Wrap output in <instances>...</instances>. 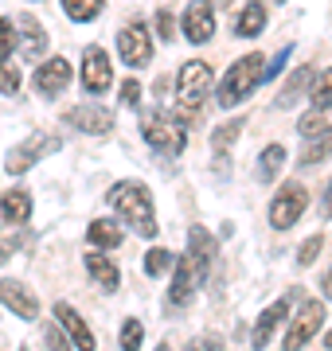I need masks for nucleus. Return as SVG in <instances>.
Instances as JSON below:
<instances>
[{
    "label": "nucleus",
    "mask_w": 332,
    "mask_h": 351,
    "mask_svg": "<svg viewBox=\"0 0 332 351\" xmlns=\"http://www.w3.org/2000/svg\"><path fill=\"white\" fill-rule=\"evenodd\" d=\"M106 203L114 207L117 219H121L133 234H141V239L161 234L156 215H153V191L145 188L141 180H117L114 188H110V195H106Z\"/></svg>",
    "instance_id": "1"
},
{
    "label": "nucleus",
    "mask_w": 332,
    "mask_h": 351,
    "mask_svg": "<svg viewBox=\"0 0 332 351\" xmlns=\"http://www.w3.org/2000/svg\"><path fill=\"white\" fill-rule=\"evenodd\" d=\"M266 82V55L262 51H250V55H243V59H235L230 63V71L223 75V82H219V110H235L243 98H250L254 94V86H262Z\"/></svg>",
    "instance_id": "2"
},
{
    "label": "nucleus",
    "mask_w": 332,
    "mask_h": 351,
    "mask_svg": "<svg viewBox=\"0 0 332 351\" xmlns=\"http://www.w3.org/2000/svg\"><path fill=\"white\" fill-rule=\"evenodd\" d=\"M207 94H211V66L204 59H188L176 75V113L200 117Z\"/></svg>",
    "instance_id": "3"
},
{
    "label": "nucleus",
    "mask_w": 332,
    "mask_h": 351,
    "mask_svg": "<svg viewBox=\"0 0 332 351\" xmlns=\"http://www.w3.org/2000/svg\"><path fill=\"white\" fill-rule=\"evenodd\" d=\"M141 137L149 141L156 152H184L188 145V133H184V121H180L176 110H149L141 117Z\"/></svg>",
    "instance_id": "4"
},
{
    "label": "nucleus",
    "mask_w": 332,
    "mask_h": 351,
    "mask_svg": "<svg viewBox=\"0 0 332 351\" xmlns=\"http://www.w3.org/2000/svg\"><path fill=\"white\" fill-rule=\"evenodd\" d=\"M305 203H309L305 184L285 180L278 188V195H274V203H270V223H274V230H289V226L305 215Z\"/></svg>",
    "instance_id": "5"
},
{
    "label": "nucleus",
    "mask_w": 332,
    "mask_h": 351,
    "mask_svg": "<svg viewBox=\"0 0 332 351\" xmlns=\"http://www.w3.org/2000/svg\"><path fill=\"white\" fill-rule=\"evenodd\" d=\"M117 55L129 66H149V59H153V36H149V27L141 24V20H133V24H126L117 32Z\"/></svg>",
    "instance_id": "6"
},
{
    "label": "nucleus",
    "mask_w": 332,
    "mask_h": 351,
    "mask_svg": "<svg viewBox=\"0 0 332 351\" xmlns=\"http://www.w3.org/2000/svg\"><path fill=\"white\" fill-rule=\"evenodd\" d=\"M320 324H324V304L305 301L301 308H297V316H294V324H289V332H285V343H281V348L285 351H301L309 339L320 332Z\"/></svg>",
    "instance_id": "7"
},
{
    "label": "nucleus",
    "mask_w": 332,
    "mask_h": 351,
    "mask_svg": "<svg viewBox=\"0 0 332 351\" xmlns=\"http://www.w3.org/2000/svg\"><path fill=\"white\" fill-rule=\"evenodd\" d=\"M63 117H67V125L82 129L86 137H110L114 125H117L114 110H106V106H86V101H82V106H71Z\"/></svg>",
    "instance_id": "8"
},
{
    "label": "nucleus",
    "mask_w": 332,
    "mask_h": 351,
    "mask_svg": "<svg viewBox=\"0 0 332 351\" xmlns=\"http://www.w3.org/2000/svg\"><path fill=\"white\" fill-rule=\"evenodd\" d=\"M51 152H59V137H51V133H36V137H27L24 145H16L12 152H8V172L12 176H24L27 168L36 160H43V156H51Z\"/></svg>",
    "instance_id": "9"
},
{
    "label": "nucleus",
    "mask_w": 332,
    "mask_h": 351,
    "mask_svg": "<svg viewBox=\"0 0 332 351\" xmlns=\"http://www.w3.org/2000/svg\"><path fill=\"white\" fill-rule=\"evenodd\" d=\"M78 82H82V90H86V94H106V90H110V82H114L110 55H106L98 43L82 51V75H78Z\"/></svg>",
    "instance_id": "10"
},
{
    "label": "nucleus",
    "mask_w": 332,
    "mask_h": 351,
    "mask_svg": "<svg viewBox=\"0 0 332 351\" xmlns=\"http://www.w3.org/2000/svg\"><path fill=\"white\" fill-rule=\"evenodd\" d=\"M32 82H36L39 98H59V94L71 86V63H67L63 55L43 59V63H39V71L32 75Z\"/></svg>",
    "instance_id": "11"
},
{
    "label": "nucleus",
    "mask_w": 332,
    "mask_h": 351,
    "mask_svg": "<svg viewBox=\"0 0 332 351\" xmlns=\"http://www.w3.org/2000/svg\"><path fill=\"white\" fill-rule=\"evenodd\" d=\"M184 36H188V43H211V36H215V4L211 0H192L184 8Z\"/></svg>",
    "instance_id": "12"
},
{
    "label": "nucleus",
    "mask_w": 332,
    "mask_h": 351,
    "mask_svg": "<svg viewBox=\"0 0 332 351\" xmlns=\"http://www.w3.org/2000/svg\"><path fill=\"white\" fill-rule=\"evenodd\" d=\"M195 285H204V281H200V274H195L192 258L184 254V258L172 265V289H168V304H172V308H188V304H192V297H195Z\"/></svg>",
    "instance_id": "13"
},
{
    "label": "nucleus",
    "mask_w": 332,
    "mask_h": 351,
    "mask_svg": "<svg viewBox=\"0 0 332 351\" xmlns=\"http://www.w3.org/2000/svg\"><path fill=\"white\" fill-rule=\"evenodd\" d=\"M215 254H219V246H215V239H211V230H207V226H192V230H188V258H192L200 281L211 277Z\"/></svg>",
    "instance_id": "14"
},
{
    "label": "nucleus",
    "mask_w": 332,
    "mask_h": 351,
    "mask_svg": "<svg viewBox=\"0 0 332 351\" xmlns=\"http://www.w3.org/2000/svg\"><path fill=\"white\" fill-rule=\"evenodd\" d=\"M0 304H8L20 320H36V316H39L36 293H32L24 281H12V277H4V281H0Z\"/></svg>",
    "instance_id": "15"
},
{
    "label": "nucleus",
    "mask_w": 332,
    "mask_h": 351,
    "mask_svg": "<svg viewBox=\"0 0 332 351\" xmlns=\"http://www.w3.org/2000/svg\"><path fill=\"white\" fill-rule=\"evenodd\" d=\"M55 320H59V324H63V332L71 336L75 351H94V348H98V343H94V332L86 328V320H82V316H78L67 301L55 304Z\"/></svg>",
    "instance_id": "16"
},
{
    "label": "nucleus",
    "mask_w": 332,
    "mask_h": 351,
    "mask_svg": "<svg viewBox=\"0 0 332 351\" xmlns=\"http://www.w3.org/2000/svg\"><path fill=\"white\" fill-rule=\"evenodd\" d=\"M16 27H20V51H24V59H43V51H47V32L39 27L36 16L20 12Z\"/></svg>",
    "instance_id": "17"
},
{
    "label": "nucleus",
    "mask_w": 332,
    "mask_h": 351,
    "mask_svg": "<svg viewBox=\"0 0 332 351\" xmlns=\"http://www.w3.org/2000/svg\"><path fill=\"white\" fill-rule=\"evenodd\" d=\"M289 301H294V297H281V301H274L266 308V313L258 316V324H254V339H250V343H254V351H262L270 343V336H274V328L278 324H285V313H289Z\"/></svg>",
    "instance_id": "18"
},
{
    "label": "nucleus",
    "mask_w": 332,
    "mask_h": 351,
    "mask_svg": "<svg viewBox=\"0 0 332 351\" xmlns=\"http://www.w3.org/2000/svg\"><path fill=\"white\" fill-rule=\"evenodd\" d=\"M86 274L98 281V289L102 293H117V285H121V274H117V262H110L106 254H86Z\"/></svg>",
    "instance_id": "19"
},
{
    "label": "nucleus",
    "mask_w": 332,
    "mask_h": 351,
    "mask_svg": "<svg viewBox=\"0 0 332 351\" xmlns=\"http://www.w3.org/2000/svg\"><path fill=\"white\" fill-rule=\"evenodd\" d=\"M0 211H4V219H8V223L24 226L27 219H32V191H27V188L4 191V199H0Z\"/></svg>",
    "instance_id": "20"
},
{
    "label": "nucleus",
    "mask_w": 332,
    "mask_h": 351,
    "mask_svg": "<svg viewBox=\"0 0 332 351\" xmlns=\"http://www.w3.org/2000/svg\"><path fill=\"white\" fill-rule=\"evenodd\" d=\"M297 133L305 141L313 137H324V133H332V106H313V110L297 121Z\"/></svg>",
    "instance_id": "21"
},
{
    "label": "nucleus",
    "mask_w": 332,
    "mask_h": 351,
    "mask_svg": "<svg viewBox=\"0 0 332 351\" xmlns=\"http://www.w3.org/2000/svg\"><path fill=\"white\" fill-rule=\"evenodd\" d=\"M262 27H266V8L258 0H250L243 12H239V20H235V36L254 39V36H262Z\"/></svg>",
    "instance_id": "22"
},
{
    "label": "nucleus",
    "mask_w": 332,
    "mask_h": 351,
    "mask_svg": "<svg viewBox=\"0 0 332 351\" xmlns=\"http://www.w3.org/2000/svg\"><path fill=\"white\" fill-rule=\"evenodd\" d=\"M86 239L94 242V246H102V250H117V246H121V230H117V223H110V219H94V223L86 226Z\"/></svg>",
    "instance_id": "23"
},
{
    "label": "nucleus",
    "mask_w": 332,
    "mask_h": 351,
    "mask_svg": "<svg viewBox=\"0 0 332 351\" xmlns=\"http://www.w3.org/2000/svg\"><path fill=\"white\" fill-rule=\"evenodd\" d=\"M332 156V133H324V137H313V141H305L301 145V168H313V164H320V160H329Z\"/></svg>",
    "instance_id": "24"
},
{
    "label": "nucleus",
    "mask_w": 332,
    "mask_h": 351,
    "mask_svg": "<svg viewBox=\"0 0 332 351\" xmlns=\"http://www.w3.org/2000/svg\"><path fill=\"white\" fill-rule=\"evenodd\" d=\"M309 86H313V71H309V66H297L294 78H289V82H285V90L278 94V110H289V106H294V98L301 94V90H309Z\"/></svg>",
    "instance_id": "25"
},
{
    "label": "nucleus",
    "mask_w": 332,
    "mask_h": 351,
    "mask_svg": "<svg viewBox=\"0 0 332 351\" xmlns=\"http://www.w3.org/2000/svg\"><path fill=\"white\" fill-rule=\"evenodd\" d=\"M106 8V0H63V12L75 20V24H90V20H98Z\"/></svg>",
    "instance_id": "26"
},
{
    "label": "nucleus",
    "mask_w": 332,
    "mask_h": 351,
    "mask_svg": "<svg viewBox=\"0 0 332 351\" xmlns=\"http://www.w3.org/2000/svg\"><path fill=\"white\" fill-rule=\"evenodd\" d=\"M281 164H285V149H281V145H266L262 156H258V180L270 184V180L281 172Z\"/></svg>",
    "instance_id": "27"
},
{
    "label": "nucleus",
    "mask_w": 332,
    "mask_h": 351,
    "mask_svg": "<svg viewBox=\"0 0 332 351\" xmlns=\"http://www.w3.org/2000/svg\"><path fill=\"white\" fill-rule=\"evenodd\" d=\"M239 133H243V117H235V121H227V125H219L215 133H211V149L219 152V164H227V149L235 145Z\"/></svg>",
    "instance_id": "28"
},
{
    "label": "nucleus",
    "mask_w": 332,
    "mask_h": 351,
    "mask_svg": "<svg viewBox=\"0 0 332 351\" xmlns=\"http://www.w3.org/2000/svg\"><path fill=\"white\" fill-rule=\"evenodd\" d=\"M176 265V258L168 250H149L145 258H141V269H145V277H161V274H168Z\"/></svg>",
    "instance_id": "29"
},
{
    "label": "nucleus",
    "mask_w": 332,
    "mask_h": 351,
    "mask_svg": "<svg viewBox=\"0 0 332 351\" xmlns=\"http://www.w3.org/2000/svg\"><path fill=\"white\" fill-rule=\"evenodd\" d=\"M309 98H313V106H332V66H329V71H320V75L313 78Z\"/></svg>",
    "instance_id": "30"
},
{
    "label": "nucleus",
    "mask_w": 332,
    "mask_h": 351,
    "mask_svg": "<svg viewBox=\"0 0 332 351\" xmlns=\"http://www.w3.org/2000/svg\"><path fill=\"white\" fill-rule=\"evenodd\" d=\"M20 47V39H16V24L12 20H0V63H8V55Z\"/></svg>",
    "instance_id": "31"
},
{
    "label": "nucleus",
    "mask_w": 332,
    "mask_h": 351,
    "mask_svg": "<svg viewBox=\"0 0 332 351\" xmlns=\"http://www.w3.org/2000/svg\"><path fill=\"white\" fill-rule=\"evenodd\" d=\"M141 336H145V332H141V320L137 316H129L126 324H121V351H137Z\"/></svg>",
    "instance_id": "32"
},
{
    "label": "nucleus",
    "mask_w": 332,
    "mask_h": 351,
    "mask_svg": "<svg viewBox=\"0 0 332 351\" xmlns=\"http://www.w3.org/2000/svg\"><path fill=\"white\" fill-rule=\"evenodd\" d=\"M0 94H20V71L12 63H0Z\"/></svg>",
    "instance_id": "33"
},
{
    "label": "nucleus",
    "mask_w": 332,
    "mask_h": 351,
    "mask_svg": "<svg viewBox=\"0 0 332 351\" xmlns=\"http://www.w3.org/2000/svg\"><path fill=\"white\" fill-rule=\"evenodd\" d=\"M320 246H324L320 234H313L309 242H301V250H297V265H313V262H317V254H320Z\"/></svg>",
    "instance_id": "34"
},
{
    "label": "nucleus",
    "mask_w": 332,
    "mask_h": 351,
    "mask_svg": "<svg viewBox=\"0 0 332 351\" xmlns=\"http://www.w3.org/2000/svg\"><path fill=\"white\" fill-rule=\"evenodd\" d=\"M156 32H161V39H172L176 36V24H172V12H168V8H161V12H156Z\"/></svg>",
    "instance_id": "35"
},
{
    "label": "nucleus",
    "mask_w": 332,
    "mask_h": 351,
    "mask_svg": "<svg viewBox=\"0 0 332 351\" xmlns=\"http://www.w3.org/2000/svg\"><path fill=\"white\" fill-rule=\"evenodd\" d=\"M27 242H32V234H16V239L0 242V265H8V258H12V250H16V246H27Z\"/></svg>",
    "instance_id": "36"
},
{
    "label": "nucleus",
    "mask_w": 332,
    "mask_h": 351,
    "mask_svg": "<svg viewBox=\"0 0 332 351\" xmlns=\"http://www.w3.org/2000/svg\"><path fill=\"white\" fill-rule=\"evenodd\" d=\"M67 339H71V336L63 332V324L47 328V348H51V351H67Z\"/></svg>",
    "instance_id": "37"
},
{
    "label": "nucleus",
    "mask_w": 332,
    "mask_h": 351,
    "mask_svg": "<svg viewBox=\"0 0 332 351\" xmlns=\"http://www.w3.org/2000/svg\"><path fill=\"white\" fill-rule=\"evenodd\" d=\"M137 98H141V82L137 78H126L121 82V106H137Z\"/></svg>",
    "instance_id": "38"
},
{
    "label": "nucleus",
    "mask_w": 332,
    "mask_h": 351,
    "mask_svg": "<svg viewBox=\"0 0 332 351\" xmlns=\"http://www.w3.org/2000/svg\"><path fill=\"white\" fill-rule=\"evenodd\" d=\"M219 348H223L219 339H195V343H192L188 351H219Z\"/></svg>",
    "instance_id": "39"
},
{
    "label": "nucleus",
    "mask_w": 332,
    "mask_h": 351,
    "mask_svg": "<svg viewBox=\"0 0 332 351\" xmlns=\"http://www.w3.org/2000/svg\"><path fill=\"white\" fill-rule=\"evenodd\" d=\"M320 211H324V215L332 219V184L324 188V199H320Z\"/></svg>",
    "instance_id": "40"
},
{
    "label": "nucleus",
    "mask_w": 332,
    "mask_h": 351,
    "mask_svg": "<svg viewBox=\"0 0 332 351\" xmlns=\"http://www.w3.org/2000/svg\"><path fill=\"white\" fill-rule=\"evenodd\" d=\"M320 293H324V297H329V301H332V269H329V274H324V277H320Z\"/></svg>",
    "instance_id": "41"
},
{
    "label": "nucleus",
    "mask_w": 332,
    "mask_h": 351,
    "mask_svg": "<svg viewBox=\"0 0 332 351\" xmlns=\"http://www.w3.org/2000/svg\"><path fill=\"white\" fill-rule=\"evenodd\" d=\"M211 4H215V8H223V4H230V0H211Z\"/></svg>",
    "instance_id": "42"
},
{
    "label": "nucleus",
    "mask_w": 332,
    "mask_h": 351,
    "mask_svg": "<svg viewBox=\"0 0 332 351\" xmlns=\"http://www.w3.org/2000/svg\"><path fill=\"white\" fill-rule=\"evenodd\" d=\"M156 351H172V348H168V343H161V348H156Z\"/></svg>",
    "instance_id": "43"
},
{
    "label": "nucleus",
    "mask_w": 332,
    "mask_h": 351,
    "mask_svg": "<svg viewBox=\"0 0 332 351\" xmlns=\"http://www.w3.org/2000/svg\"><path fill=\"white\" fill-rule=\"evenodd\" d=\"M329 351H332V332H329Z\"/></svg>",
    "instance_id": "44"
},
{
    "label": "nucleus",
    "mask_w": 332,
    "mask_h": 351,
    "mask_svg": "<svg viewBox=\"0 0 332 351\" xmlns=\"http://www.w3.org/2000/svg\"><path fill=\"white\" fill-rule=\"evenodd\" d=\"M258 4H262V0H258ZM270 4H281V0H270Z\"/></svg>",
    "instance_id": "45"
}]
</instances>
